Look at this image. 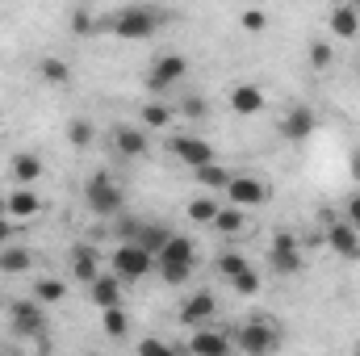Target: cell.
Here are the masks:
<instances>
[{"label": "cell", "mask_w": 360, "mask_h": 356, "mask_svg": "<svg viewBox=\"0 0 360 356\" xmlns=\"http://www.w3.org/2000/svg\"><path fill=\"white\" fill-rule=\"evenodd\" d=\"M160 25H164V13L155 4H126L101 21V30H109L122 42H147L151 34H160Z\"/></svg>", "instance_id": "1"}, {"label": "cell", "mask_w": 360, "mask_h": 356, "mask_svg": "<svg viewBox=\"0 0 360 356\" xmlns=\"http://www.w3.org/2000/svg\"><path fill=\"white\" fill-rule=\"evenodd\" d=\"M84 201H89V210L96 218H122V189H117V180L109 177V172H92L84 180Z\"/></svg>", "instance_id": "2"}, {"label": "cell", "mask_w": 360, "mask_h": 356, "mask_svg": "<svg viewBox=\"0 0 360 356\" xmlns=\"http://www.w3.org/2000/svg\"><path fill=\"white\" fill-rule=\"evenodd\" d=\"M4 310H8V323H13L17 336H34L38 344H51V340H46V306H42L38 298H17V302H8Z\"/></svg>", "instance_id": "3"}, {"label": "cell", "mask_w": 360, "mask_h": 356, "mask_svg": "<svg viewBox=\"0 0 360 356\" xmlns=\"http://www.w3.org/2000/svg\"><path fill=\"white\" fill-rule=\"evenodd\" d=\"M113 272H117L122 281H143V276H151V272H155V256H151L143 243L122 239V243L113 248Z\"/></svg>", "instance_id": "4"}, {"label": "cell", "mask_w": 360, "mask_h": 356, "mask_svg": "<svg viewBox=\"0 0 360 356\" xmlns=\"http://www.w3.org/2000/svg\"><path fill=\"white\" fill-rule=\"evenodd\" d=\"M184 76H188V59L180 55V51H164V55H155V63L147 68V89L151 92H172L184 84Z\"/></svg>", "instance_id": "5"}, {"label": "cell", "mask_w": 360, "mask_h": 356, "mask_svg": "<svg viewBox=\"0 0 360 356\" xmlns=\"http://www.w3.org/2000/svg\"><path fill=\"white\" fill-rule=\"evenodd\" d=\"M235 344H239L248 356H264V352H272V348L281 344V331L272 327L269 319H252V323H243V327H239Z\"/></svg>", "instance_id": "6"}, {"label": "cell", "mask_w": 360, "mask_h": 356, "mask_svg": "<svg viewBox=\"0 0 360 356\" xmlns=\"http://www.w3.org/2000/svg\"><path fill=\"white\" fill-rule=\"evenodd\" d=\"M269 265L276 276H297L302 272V252H297V239L289 235V231H276L272 235V248H269Z\"/></svg>", "instance_id": "7"}, {"label": "cell", "mask_w": 360, "mask_h": 356, "mask_svg": "<svg viewBox=\"0 0 360 356\" xmlns=\"http://www.w3.org/2000/svg\"><path fill=\"white\" fill-rule=\"evenodd\" d=\"M314 126H319V113H314V105H293L289 113H281V122H276V134H281L285 143H306V139L314 134Z\"/></svg>", "instance_id": "8"}, {"label": "cell", "mask_w": 360, "mask_h": 356, "mask_svg": "<svg viewBox=\"0 0 360 356\" xmlns=\"http://www.w3.org/2000/svg\"><path fill=\"white\" fill-rule=\"evenodd\" d=\"M109 147H113V155H122V160H147V155H151V143H147V130H143V126H113Z\"/></svg>", "instance_id": "9"}, {"label": "cell", "mask_w": 360, "mask_h": 356, "mask_svg": "<svg viewBox=\"0 0 360 356\" xmlns=\"http://www.w3.org/2000/svg\"><path fill=\"white\" fill-rule=\"evenodd\" d=\"M327 248L340 256V260H360V231L348 222V218H331L327 222Z\"/></svg>", "instance_id": "10"}, {"label": "cell", "mask_w": 360, "mask_h": 356, "mask_svg": "<svg viewBox=\"0 0 360 356\" xmlns=\"http://www.w3.org/2000/svg\"><path fill=\"white\" fill-rule=\"evenodd\" d=\"M168 151L176 155L184 168H201V164H210L218 151H214V143H205V139H197V134H176L172 143H168Z\"/></svg>", "instance_id": "11"}, {"label": "cell", "mask_w": 360, "mask_h": 356, "mask_svg": "<svg viewBox=\"0 0 360 356\" xmlns=\"http://www.w3.org/2000/svg\"><path fill=\"white\" fill-rule=\"evenodd\" d=\"M214 314H218V298L205 293V289H197L180 302V323L184 327H205V323H214Z\"/></svg>", "instance_id": "12"}, {"label": "cell", "mask_w": 360, "mask_h": 356, "mask_svg": "<svg viewBox=\"0 0 360 356\" xmlns=\"http://www.w3.org/2000/svg\"><path fill=\"white\" fill-rule=\"evenodd\" d=\"M235 205H243V210H252V205H264L269 201V184L260 177H231V184L222 189Z\"/></svg>", "instance_id": "13"}, {"label": "cell", "mask_w": 360, "mask_h": 356, "mask_svg": "<svg viewBox=\"0 0 360 356\" xmlns=\"http://www.w3.org/2000/svg\"><path fill=\"white\" fill-rule=\"evenodd\" d=\"M231 348H235V340H231V336H222V331H214L210 323H205V327H193L188 352H197V356H226Z\"/></svg>", "instance_id": "14"}, {"label": "cell", "mask_w": 360, "mask_h": 356, "mask_svg": "<svg viewBox=\"0 0 360 356\" xmlns=\"http://www.w3.org/2000/svg\"><path fill=\"white\" fill-rule=\"evenodd\" d=\"M89 298L105 310V306H122V276L117 272H96L89 281Z\"/></svg>", "instance_id": "15"}, {"label": "cell", "mask_w": 360, "mask_h": 356, "mask_svg": "<svg viewBox=\"0 0 360 356\" xmlns=\"http://www.w3.org/2000/svg\"><path fill=\"white\" fill-rule=\"evenodd\" d=\"M8 177H13V184H34V180L46 177V164H42V155H34V151H17V155L8 160Z\"/></svg>", "instance_id": "16"}, {"label": "cell", "mask_w": 360, "mask_h": 356, "mask_svg": "<svg viewBox=\"0 0 360 356\" xmlns=\"http://www.w3.org/2000/svg\"><path fill=\"white\" fill-rule=\"evenodd\" d=\"M226 101H231V113H239V117H256V113L264 109V89H260V84H235Z\"/></svg>", "instance_id": "17"}, {"label": "cell", "mask_w": 360, "mask_h": 356, "mask_svg": "<svg viewBox=\"0 0 360 356\" xmlns=\"http://www.w3.org/2000/svg\"><path fill=\"white\" fill-rule=\"evenodd\" d=\"M327 25H331L335 38H356L360 34V8L356 4H335L331 17H327Z\"/></svg>", "instance_id": "18"}, {"label": "cell", "mask_w": 360, "mask_h": 356, "mask_svg": "<svg viewBox=\"0 0 360 356\" xmlns=\"http://www.w3.org/2000/svg\"><path fill=\"white\" fill-rule=\"evenodd\" d=\"M96 272H101V256H96V248L76 243V248H72V276H76L80 285H89Z\"/></svg>", "instance_id": "19"}, {"label": "cell", "mask_w": 360, "mask_h": 356, "mask_svg": "<svg viewBox=\"0 0 360 356\" xmlns=\"http://www.w3.org/2000/svg\"><path fill=\"white\" fill-rule=\"evenodd\" d=\"M4 201H8V218H34V214L42 210V201H38V193H34L30 184H17Z\"/></svg>", "instance_id": "20"}, {"label": "cell", "mask_w": 360, "mask_h": 356, "mask_svg": "<svg viewBox=\"0 0 360 356\" xmlns=\"http://www.w3.org/2000/svg\"><path fill=\"white\" fill-rule=\"evenodd\" d=\"M214 231L218 235H239V231H248V210L243 205H218V214H214Z\"/></svg>", "instance_id": "21"}, {"label": "cell", "mask_w": 360, "mask_h": 356, "mask_svg": "<svg viewBox=\"0 0 360 356\" xmlns=\"http://www.w3.org/2000/svg\"><path fill=\"white\" fill-rule=\"evenodd\" d=\"M38 76L46 80V89H68V84H72V68H68L59 55H46V59L38 63Z\"/></svg>", "instance_id": "22"}, {"label": "cell", "mask_w": 360, "mask_h": 356, "mask_svg": "<svg viewBox=\"0 0 360 356\" xmlns=\"http://www.w3.org/2000/svg\"><path fill=\"white\" fill-rule=\"evenodd\" d=\"M155 260H188V265H197V243H193L188 235H176V231H172Z\"/></svg>", "instance_id": "23"}, {"label": "cell", "mask_w": 360, "mask_h": 356, "mask_svg": "<svg viewBox=\"0 0 360 356\" xmlns=\"http://www.w3.org/2000/svg\"><path fill=\"white\" fill-rule=\"evenodd\" d=\"M139 122H147V130H164V126L176 122V109L164 105V101H147V105L139 109Z\"/></svg>", "instance_id": "24"}, {"label": "cell", "mask_w": 360, "mask_h": 356, "mask_svg": "<svg viewBox=\"0 0 360 356\" xmlns=\"http://www.w3.org/2000/svg\"><path fill=\"white\" fill-rule=\"evenodd\" d=\"M101 331H105L109 340H126V331H130V314H126L122 306H105V310H101Z\"/></svg>", "instance_id": "25"}, {"label": "cell", "mask_w": 360, "mask_h": 356, "mask_svg": "<svg viewBox=\"0 0 360 356\" xmlns=\"http://www.w3.org/2000/svg\"><path fill=\"white\" fill-rule=\"evenodd\" d=\"M30 265H34V256H30L25 248H13V243L0 248V272H4V276H21Z\"/></svg>", "instance_id": "26"}, {"label": "cell", "mask_w": 360, "mask_h": 356, "mask_svg": "<svg viewBox=\"0 0 360 356\" xmlns=\"http://www.w3.org/2000/svg\"><path fill=\"white\" fill-rule=\"evenodd\" d=\"M193 180H197L201 189H226V184H231V172H226V168H218V160H210V164L193 168Z\"/></svg>", "instance_id": "27"}, {"label": "cell", "mask_w": 360, "mask_h": 356, "mask_svg": "<svg viewBox=\"0 0 360 356\" xmlns=\"http://www.w3.org/2000/svg\"><path fill=\"white\" fill-rule=\"evenodd\" d=\"M155 272L164 276V285H188L193 265L188 260H155Z\"/></svg>", "instance_id": "28"}, {"label": "cell", "mask_w": 360, "mask_h": 356, "mask_svg": "<svg viewBox=\"0 0 360 356\" xmlns=\"http://www.w3.org/2000/svg\"><path fill=\"white\" fill-rule=\"evenodd\" d=\"M34 298H38L42 306H55V302H63V298H68V285H63L59 276H42V281L34 285Z\"/></svg>", "instance_id": "29"}, {"label": "cell", "mask_w": 360, "mask_h": 356, "mask_svg": "<svg viewBox=\"0 0 360 356\" xmlns=\"http://www.w3.org/2000/svg\"><path fill=\"white\" fill-rule=\"evenodd\" d=\"M92 139H96V130H92L89 117H72V122H68V143H72V147L84 151V147H92Z\"/></svg>", "instance_id": "30"}, {"label": "cell", "mask_w": 360, "mask_h": 356, "mask_svg": "<svg viewBox=\"0 0 360 356\" xmlns=\"http://www.w3.org/2000/svg\"><path fill=\"white\" fill-rule=\"evenodd\" d=\"M231 289L239 293V298H252V293H260V272L248 265V268H239L235 276H231Z\"/></svg>", "instance_id": "31"}, {"label": "cell", "mask_w": 360, "mask_h": 356, "mask_svg": "<svg viewBox=\"0 0 360 356\" xmlns=\"http://www.w3.org/2000/svg\"><path fill=\"white\" fill-rule=\"evenodd\" d=\"M214 214H218V201H214V197H193V201H188V218H193V222L214 227Z\"/></svg>", "instance_id": "32"}, {"label": "cell", "mask_w": 360, "mask_h": 356, "mask_svg": "<svg viewBox=\"0 0 360 356\" xmlns=\"http://www.w3.org/2000/svg\"><path fill=\"white\" fill-rule=\"evenodd\" d=\"M239 25H243V34H264L269 30V13L264 8H243L239 13Z\"/></svg>", "instance_id": "33"}, {"label": "cell", "mask_w": 360, "mask_h": 356, "mask_svg": "<svg viewBox=\"0 0 360 356\" xmlns=\"http://www.w3.org/2000/svg\"><path fill=\"white\" fill-rule=\"evenodd\" d=\"M205 113H210V105H205L201 96H193V92L180 96V117H188V122H205Z\"/></svg>", "instance_id": "34"}, {"label": "cell", "mask_w": 360, "mask_h": 356, "mask_svg": "<svg viewBox=\"0 0 360 356\" xmlns=\"http://www.w3.org/2000/svg\"><path fill=\"white\" fill-rule=\"evenodd\" d=\"M306 59H310V68H314V72H323V68H331V59H335V51H331V42H310V51H306Z\"/></svg>", "instance_id": "35"}, {"label": "cell", "mask_w": 360, "mask_h": 356, "mask_svg": "<svg viewBox=\"0 0 360 356\" xmlns=\"http://www.w3.org/2000/svg\"><path fill=\"white\" fill-rule=\"evenodd\" d=\"M239 268H248V256H243V252H222V256H218V272H222L226 281H231Z\"/></svg>", "instance_id": "36"}, {"label": "cell", "mask_w": 360, "mask_h": 356, "mask_svg": "<svg viewBox=\"0 0 360 356\" xmlns=\"http://www.w3.org/2000/svg\"><path fill=\"white\" fill-rule=\"evenodd\" d=\"M344 218H348V222L360 231V193H352V197L344 201Z\"/></svg>", "instance_id": "37"}, {"label": "cell", "mask_w": 360, "mask_h": 356, "mask_svg": "<svg viewBox=\"0 0 360 356\" xmlns=\"http://www.w3.org/2000/svg\"><path fill=\"white\" fill-rule=\"evenodd\" d=\"M92 30H96V25H92L89 13H76V17H72V34H92Z\"/></svg>", "instance_id": "38"}, {"label": "cell", "mask_w": 360, "mask_h": 356, "mask_svg": "<svg viewBox=\"0 0 360 356\" xmlns=\"http://www.w3.org/2000/svg\"><path fill=\"white\" fill-rule=\"evenodd\" d=\"M143 352H176V344H164V340H143Z\"/></svg>", "instance_id": "39"}, {"label": "cell", "mask_w": 360, "mask_h": 356, "mask_svg": "<svg viewBox=\"0 0 360 356\" xmlns=\"http://www.w3.org/2000/svg\"><path fill=\"white\" fill-rule=\"evenodd\" d=\"M13 243V222H8V214L0 218V248H8Z\"/></svg>", "instance_id": "40"}, {"label": "cell", "mask_w": 360, "mask_h": 356, "mask_svg": "<svg viewBox=\"0 0 360 356\" xmlns=\"http://www.w3.org/2000/svg\"><path fill=\"white\" fill-rule=\"evenodd\" d=\"M348 177L360 184V151H352V155H348Z\"/></svg>", "instance_id": "41"}, {"label": "cell", "mask_w": 360, "mask_h": 356, "mask_svg": "<svg viewBox=\"0 0 360 356\" xmlns=\"http://www.w3.org/2000/svg\"><path fill=\"white\" fill-rule=\"evenodd\" d=\"M4 214H8V201H4V197H0V218H4Z\"/></svg>", "instance_id": "42"}, {"label": "cell", "mask_w": 360, "mask_h": 356, "mask_svg": "<svg viewBox=\"0 0 360 356\" xmlns=\"http://www.w3.org/2000/svg\"><path fill=\"white\" fill-rule=\"evenodd\" d=\"M0 310H4V298H0Z\"/></svg>", "instance_id": "43"}, {"label": "cell", "mask_w": 360, "mask_h": 356, "mask_svg": "<svg viewBox=\"0 0 360 356\" xmlns=\"http://www.w3.org/2000/svg\"><path fill=\"white\" fill-rule=\"evenodd\" d=\"M356 76H360V63H356Z\"/></svg>", "instance_id": "44"}]
</instances>
